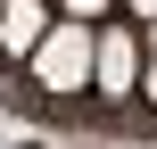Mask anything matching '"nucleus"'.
<instances>
[{
    "instance_id": "obj_2",
    "label": "nucleus",
    "mask_w": 157,
    "mask_h": 149,
    "mask_svg": "<svg viewBox=\"0 0 157 149\" xmlns=\"http://www.w3.org/2000/svg\"><path fill=\"white\" fill-rule=\"evenodd\" d=\"M91 75H99V91H132V75H141L132 33H99V41H91Z\"/></svg>"
},
{
    "instance_id": "obj_1",
    "label": "nucleus",
    "mask_w": 157,
    "mask_h": 149,
    "mask_svg": "<svg viewBox=\"0 0 157 149\" xmlns=\"http://www.w3.org/2000/svg\"><path fill=\"white\" fill-rule=\"evenodd\" d=\"M33 75H41V91H83L91 83V25H50L33 41Z\"/></svg>"
},
{
    "instance_id": "obj_7",
    "label": "nucleus",
    "mask_w": 157,
    "mask_h": 149,
    "mask_svg": "<svg viewBox=\"0 0 157 149\" xmlns=\"http://www.w3.org/2000/svg\"><path fill=\"white\" fill-rule=\"evenodd\" d=\"M149 25H157V17H149Z\"/></svg>"
},
{
    "instance_id": "obj_6",
    "label": "nucleus",
    "mask_w": 157,
    "mask_h": 149,
    "mask_svg": "<svg viewBox=\"0 0 157 149\" xmlns=\"http://www.w3.org/2000/svg\"><path fill=\"white\" fill-rule=\"evenodd\" d=\"M149 100H157V75H149Z\"/></svg>"
},
{
    "instance_id": "obj_5",
    "label": "nucleus",
    "mask_w": 157,
    "mask_h": 149,
    "mask_svg": "<svg viewBox=\"0 0 157 149\" xmlns=\"http://www.w3.org/2000/svg\"><path fill=\"white\" fill-rule=\"evenodd\" d=\"M132 8H141V17H157V0H132Z\"/></svg>"
},
{
    "instance_id": "obj_3",
    "label": "nucleus",
    "mask_w": 157,
    "mask_h": 149,
    "mask_svg": "<svg viewBox=\"0 0 157 149\" xmlns=\"http://www.w3.org/2000/svg\"><path fill=\"white\" fill-rule=\"evenodd\" d=\"M41 33H50V17H41V0H8V8H0V41H8L17 58H25V50H33Z\"/></svg>"
},
{
    "instance_id": "obj_4",
    "label": "nucleus",
    "mask_w": 157,
    "mask_h": 149,
    "mask_svg": "<svg viewBox=\"0 0 157 149\" xmlns=\"http://www.w3.org/2000/svg\"><path fill=\"white\" fill-rule=\"evenodd\" d=\"M66 8H75V17H99V8H108V0H66Z\"/></svg>"
}]
</instances>
